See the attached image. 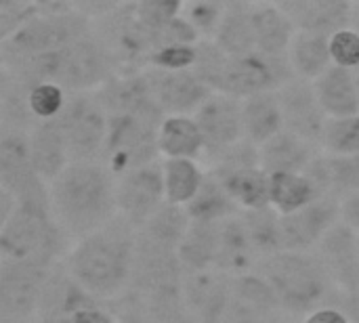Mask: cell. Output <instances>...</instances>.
I'll list each match as a JSON object with an SVG mask.
<instances>
[{
	"label": "cell",
	"instance_id": "obj_37",
	"mask_svg": "<svg viewBox=\"0 0 359 323\" xmlns=\"http://www.w3.org/2000/svg\"><path fill=\"white\" fill-rule=\"evenodd\" d=\"M206 172L194 160H164V185L166 202L175 206H187L204 183Z\"/></svg>",
	"mask_w": 359,
	"mask_h": 323
},
{
	"label": "cell",
	"instance_id": "obj_23",
	"mask_svg": "<svg viewBox=\"0 0 359 323\" xmlns=\"http://www.w3.org/2000/svg\"><path fill=\"white\" fill-rule=\"evenodd\" d=\"M29 151L34 170L46 185L59 179L61 172L72 164L57 120L36 122V126L29 132Z\"/></svg>",
	"mask_w": 359,
	"mask_h": 323
},
{
	"label": "cell",
	"instance_id": "obj_33",
	"mask_svg": "<svg viewBox=\"0 0 359 323\" xmlns=\"http://www.w3.org/2000/svg\"><path fill=\"white\" fill-rule=\"evenodd\" d=\"M219 235H221V223H194L191 221L179 246V259H181L185 273L215 269L217 254H219Z\"/></svg>",
	"mask_w": 359,
	"mask_h": 323
},
{
	"label": "cell",
	"instance_id": "obj_34",
	"mask_svg": "<svg viewBox=\"0 0 359 323\" xmlns=\"http://www.w3.org/2000/svg\"><path fill=\"white\" fill-rule=\"evenodd\" d=\"M288 61L297 78L316 82L334 65L332 55H330V38L297 32L288 48Z\"/></svg>",
	"mask_w": 359,
	"mask_h": 323
},
{
	"label": "cell",
	"instance_id": "obj_6",
	"mask_svg": "<svg viewBox=\"0 0 359 323\" xmlns=\"http://www.w3.org/2000/svg\"><path fill=\"white\" fill-rule=\"evenodd\" d=\"M93 29V21L76 4L65 13H38L17 34L0 42V65L15 67L34 57L59 53Z\"/></svg>",
	"mask_w": 359,
	"mask_h": 323
},
{
	"label": "cell",
	"instance_id": "obj_35",
	"mask_svg": "<svg viewBox=\"0 0 359 323\" xmlns=\"http://www.w3.org/2000/svg\"><path fill=\"white\" fill-rule=\"evenodd\" d=\"M185 210L194 223H223L242 212L233 198L210 172H206L200 191L185 206Z\"/></svg>",
	"mask_w": 359,
	"mask_h": 323
},
{
	"label": "cell",
	"instance_id": "obj_13",
	"mask_svg": "<svg viewBox=\"0 0 359 323\" xmlns=\"http://www.w3.org/2000/svg\"><path fill=\"white\" fill-rule=\"evenodd\" d=\"M204 139V156L215 162L227 149L244 141L242 101L215 92L194 116Z\"/></svg>",
	"mask_w": 359,
	"mask_h": 323
},
{
	"label": "cell",
	"instance_id": "obj_40",
	"mask_svg": "<svg viewBox=\"0 0 359 323\" xmlns=\"http://www.w3.org/2000/svg\"><path fill=\"white\" fill-rule=\"evenodd\" d=\"M229 57L215 44V40H200L198 42V57L191 71L215 92L221 90L225 67Z\"/></svg>",
	"mask_w": 359,
	"mask_h": 323
},
{
	"label": "cell",
	"instance_id": "obj_12",
	"mask_svg": "<svg viewBox=\"0 0 359 323\" xmlns=\"http://www.w3.org/2000/svg\"><path fill=\"white\" fill-rule=\"evenodd\" d=\"M166 204L164 162H151L135 168L116 181L118 217L130 223L137 231Z\"/></svg>",
	"mask_w": 359,
	"mask_h": 323
},
{
	"label": "cell",
	"instance_id": "obj_20",
	"mask_svg": "<svg viewBox=\"0 0 359 323\" xmlns=\"http://www.w3.org/2000/svg\"><path fill=\"white\" fill-rule=\"evenodd\" d=\"M297 32L332 38L337 32L351 27L353 2L345 0H286L278 2Z\"/></svg>",
	"mask_w": 359,
	"mask_h": 323
},
{
	"label": "cell",
	"instance_id": "obj_9",
	"mask_svg": "<svg viewBox=\"0 0 359 323\" xmlns=\"http://www.w3.org/2000/svg\"><path fill=\"white\" fill-rule=\"evenodd\" d=\"M185 269L179 252L137 233L128 292L141 301L183 294Z\"/></svg>",
	"mask_w": 359,
	"mask_h": 323
},
{
	"label": "cell",
	"instance_id": "obj_22",
	"mask_svg": "<svg viewBox=\"0 0 359 323\" xmlns=\"http://www.w3.org/2000/svg\"><path fill=\"white\" fill-rule=\"evenodd\" d=\"M332 193L309 170L269 174V202L280 217L294 214L320 198Z\"/></svg>",
	"mask_w": 359,
	"mask_h": 323
},
{
	"label": "cell",
	"instance_id": "obj_30",
	"mask_svg": "<svg viewBox=\"0 0 359 323\" xmlns=\"http://www.w3.org/2000/svg\"><path fill=\"white\" fill-rule=\"evenodd\" d=\"M244 139L261 147L284 130V116L278 92H263L242 101Z\"/></svg>",
	"mask_w": 359,
	"mask_h": 323
},
{
	"label": "cell",
	"instance_id": "obj_18",
	"mask_svg": "<svg viewBox=\"0 0 359 323\" xmlns=\"http://www.w3.org/2000/svg\"><path fill=\"white\" fill-rule=\"evenodd\" d=\"M233 277L210 269L185 273L183 298L196 323H221L231 303Z\"/></svg>",
	"mask_w": 359,
	"mask_h": 323
},
{
	"label": "cell",
	"instance_id": "obj_43",
	"mask_svg": "<svg viewBox=\"0 0 359 323\" xmlns=\"http://www.w3.org/2000/svg\"><path fill=\"white\" fill-rule=\"evenodd\" d=\"M69 99V92L53 82H44L32 88L29 92V109L36 122L57 120Z\"/></svg>",
	"mask_w": 359,
	"mask_h": 323
},
{
	"label": "cell",
	"instance_id": "obj_17",
	"mask_svg": "<svg viewBox=\"0 0 359 323\" xmlns=\"http://www.w3.org/2000/svg\"><path fill=\"white\" fill-rule=\"evenodd\" d=\"M151 95L164 116H196V111L215 95L191 69H145Z\"/></svg>",
	"mask_w": 359,
	"mask_h": 323
},
{
	"label": "cell",
	"instance_id": "obj_24",
	"mask_svg": "<svg viewBox=\"0 0 359 323\" xmlns=\"http://www.w3.org/2000/svg\"><path fill=\"white\" fill-rule=\"evenodd\" d=\"M261 151V168L267 174L280 172H305L313 160L322 153L320 147L303 141L301 137L282 130L271 141L259 147Z\"/></svg>",
	"mask_w": 359,
	"mask_h": 323
},
{
	"label": "cell",
	"instance_id": "obj_41",
	"mask_svg": "<svg viewBox=\"0 0 359 323\" xmlns=\"http://www.w3.org/2000/svg\"><path fill=\"white\" fill-rule=\"evenodd\" d=\"M137 303L147 323H196L185 305L183 294L158 296V298H147V301L137 298Z\"/></svg>",
	"mask_w": 359,
	"mask_h": 323
},
{
	"label": "cell",
	"instance_id": "obj_29",
	"mask_svg": "<svg viewBox=\"0 0 359 323\" xmlns=\"http://www.w3.org/2000/svg\"><path fill=\"white\" fill-rule=\"evenodd\" d=\"M233 198L240 210H261L271 206L269 202V174L261 168H231L208 170Z\"/></svg>",
	"mask_w": 359,
	"mask_h": 323
},
{
	"label": "cell",
	"instance_id": "obj_8",
	"mask_svg": "<svg viewBox=\"0 0 359 323\" xmlns=\"http://www.w3.org/2000/svg\"><path fill=\"white\" fill-rule=\"evenodd\" d=\"M57 124L72 162L101 160L107 139V111L97 101L95 92L69 95Z\"/></svg>",
	"mask_w": 359,
	"mask_h": 323
},
{
	"label": "cell",
	"instance_id": "obj_31",
	"mask_svg": "<svg viewBox=\"0 0 359 323\" xmlns=\"http://www.w3.org/2000/svg\"><path fill=\"white\" fill-rule=\"evenodd\" d=\"M160 153L166 160H194L204 156V139L194 116H168L158 135Z\"/></svg>",
	"mask_w": 359,
	"mask_h": 323
},
{
	"label": "cell",
	"instance_id": "obj_36",
	"mask_svg": "<svg viewBox=\"0 0 359 323\" xmlns=\"http://www.w3.org/2000/svg\"><path fill=\"white\" fill-rule=\"evenodd\" d=\"M240 217H242V223L246 227V233L250 238V244L259 261L284 252L282 217L271 206L261 208V210H244Z\"/></svg>",
	"mask_w": 359,
	"mask_h": 323
},
{
	"label": "cell",
	"instance_id": "obj_3",
	"mask_svg": "<svg viewBox=\"0 0 359 323\" xmlns=\"http://www.w3.org/2000/svg\"><path fill=\"white\" fill-rule=\"evenodd\" d=\"M13 214L0 225V259L53 269L69 254V238L59 227L44 181L21 193Z\"/></svg>",
	"mask_w": 359,
	"mask_h": 323
},
{
	"label": "cell",
	"instance_id": "obj_2",
	"mask_svg": "<svg viewBox=\"0 0 359 323\" xmlns=\"http://www.w3.org/2000/svg\"><path fill=\"white\" fill-rule=\"evenodd\" d=\"M48 189L53 214L74 244L118 217L116 177L101 162H72Z\"/></svg>",
	"mask_w": 359,
	"mask_h": 323
},
{
	"label": "cell",
	"instance_id": "obj_54",
	"mask_svg": "<svg viewBox=\"0 0 359 323\" xmlns=\"http://www.w3.org/2000/svg\"><path fill=\"white\" fill-rule=\"evenodd\" d=\"M32 323H40V322H36V319H34V322H32Z\"/></svg>",
	"mask_w": 359,
	"mask_h": 323
},
{
	"label": "cell",
	"instance_id": "obj_5",
	"mask_svg": "<svg viewBox=\"0 0 359 323\" xmlns=\"http://www.w3.org/2000/svg\"><path fill=\"white\" fill-rule=\"evenodd\" d=\"M166 120L156 99L149 97L137 105L107 111V139L101 153V164L116 177L158 162V135Z\"/></svg>",
	"mask_w": 359,
	"mask_h": 323
},
{
	"label": "cell",
	"instance_id": "obj_38",
	"mask_svg": "<svg viewBox=\"0 0 359 323\" xmlns=\"http://www.w3.org/2000/svg\"><path fill=\"white\" fill-rule=\"evenodd\" d=\"M191 225V219L185 210V206H175V204H164L145 225L139 229L141 235L147 240L162 244L166 248H172L179 252V246Z\"/></svg>",
	"mask_w": 359,
	"mask_h": 323
},
{
	"label": "cell",
	"instance_id": "obj_16",
	"mask_svg": "<svg viewBox=\"0 0 359 323\" xmlns=\"http://www.w3.org/2000/svg\"><path fill=\"white\" fill-rule=\"evenodd\" d=\"M280 305L271 286L259 275L233 277L231 303L221 323H294Z\"/></svg>",
	"mask_w": 359,
	"mask_h": 323
},
{
	"label": "cell",
	"instance_id": "obj_45",
	"mask_svg": "<svg viewBox=\"0 0 359 323\" xmlns=\"http://www.w3.org/2000/svg\"><path fill=\"white\" fill-rule=\"evenodd\" d=\"M328 160V172H330V185L332 191L341 198L359 191V153L347 158H330Z\"/></svg>",
	"mask_w": 359,
	"mask_h": 323
},
{
	"label": "cell",
	"instance_id": "obj_11",
	"mask_svg": "<svg viewBox=\"0 0 359 323\" xmlns=\"http://www.w3.org/2000/svg\"><path fill=\"white\" fill-rule=\"evenodd\" d=\"M50 269L0 259V323H32Z\"/></svg>",
	"mask_w": 359,
	"mask_h": 323
},
{
	"label": "cell",
	"instance_id": "obj_25",
	"mask_svg": "<svg viewBox=\"0 0 359 323\" xmlns=\"http://www.w3.org/2000/svg\"><path fill=\"white\" fill-rule=\"evenodd\" d=\"M240 214L221 223L219 254H217L215 269L229 277H242V275L255 273L259 265V256L250 244V238L246 233V227Z\"/></svg>",
	"mask_w": 359,
	"mask_h": 323
},
{
	"label": "cell",
	"instance_id": "obj_26",
	"mask_svg": "<svg viewBox=\"0 0 359 323\" xmlns=\"http://www.w3.org/2000/svg\"><path fill=\"white\" fill-rule=\"evenodd\" d=\"M316 95L328 118H351L359 116V92L355 76L351 69L332 65L316 82Z\"/></svg>",
	"mask_w": 359,
	"mask_h": 323
},
{
	"label": "cell",
	"instance_id": "obj_39",
	"mask_svg": "<svg viewBox=\"0 0 359 323\" xmlns=\"http://www.w3.org/2000/svg\"><path fill=\"white\" fill-rule=\"evenodd\" d=\"M322 153L330 158H347L359 153V116L351 118H328Z\"/></svg>",
	"mask_w": 359,
	"mask_h": 323
},
{
	"label": "cell",
	"instance_id": "obj_7",
	"mask_svg": "<svg viewBox=\"0 0 359 323\" xmlns=\"http://www.w3.org/2000/svg\"><path fill=\"white\" fill-rule=\"evenodd\" d=\"M118 76V65L105 42L93 29L57 53L53 84L69 95L97 92L105 82Z\"/></svg>",
	"mask_w": 359,
	"mask_h": 323
},
{
	"label": "cell",
	"instance_id": "obj_48",
	"mask_svg": "<svg viewBox=\"0 0 359 323\" xmlns=\"http://www.w3.org/2000/svg\"><path fill=\"white\" fill-rule=\"evenodd\" d=\"M198 57V44H189V46H168L158 50L151 61L149 67L156 69H168V71H179V69H191Z\"/></svg>",
	"mask_w": 359,
	"mask_h": 323
},
{
	"label": "cell",
	"instance_id": "obj_21",
	"mask_svg": "<svg viewBox=\"0 0 359 323\" xmlns=\"http://www.w3.org/2000/svg\"><path fill=\"white\" fill-rule=\"evenodd\" d=\"M40 181L32 164L29 132L0 130V189L19 198Z\"/></svg>",
	"mask_w": 359,
	"mask_h": 323
},
{
	"label": "cell",
	"instance_id": "obj_14",
	"mask_svg": "<svg viewBox=\"0 0 359 323\" xmlns=\"http://www.w3.org/2000/svg\"><path fill=\"white\" fill-rule=\"evenodd\" d=\"M341 223V195L328 193L307 208L282 217L284 252H313L332 227Z\"/></svg>",
	"mask_w": 359,
	"mask_h": 323
},
{
	"label": "cell",
	"instance_id": "obj_50",
	"mask_svg": "<svg viewBox=\"0 0 359 323\" xmlns=\"http://www.w3.org/2000/svg\"><path fill=\"white\" fill-rule=\"evenodd\" d=\"M341 223L359 233V191L341 198Z\"/></svg>",
	"mask_w": 359,
	"mask_h": 323
},
{
	"label": "cell",
	"instance_id": "obj_32",
	"mask_svg": "<svg viewBox=\"0 0 359 323\" xmlns=\"http://www.w3.org/2000/svg\"><path fill=\"white\" fill-rule=\"evenodd\" d=\"M29 92L32 86L13 71L0 67V130L32 132L36 118L29 109Z\"/></svg>",
	"mask_w": 359,
	"mask_h": 323
},
{
	"label": "cell",
	"instance_id": "obj_52",
	"mask_svg": "<svg viewBox=\"0 0 359 323\" xmlns=\"http://www.w3.org/2000/svg\"><path fill=\"white\" fill-rule=\"evenodd\" d=\"M351 27L359 34V2H353V13H351Z\"/></svg>",
	"mask_w": 359,
	"mask_h": 323
},
{
	"label": "cell",
	"instance_id": "obj_46",
	"mask_svg": "<svg viewBox=\"0 0 359 323\" xmlns=\"http://www.w3.org/2000/svg\"><path fill=\"white\" fill-rule=\"evenodd\" d=\"M38 2L4 0L0 2V42L17 34L34 17H38Z\"/></svg>",
	"mask_w": 359,
	"mask_h": 323
},
{
	"label": "cell",
	"instance_id": "obj_10",
	"mask_svg": "<svg viewBox=\"0 0 359 323\" xmlns=\"http://www.w3.org/2000/svg\"><path fill=\"white\" fill-rule=\"evenodd\" d=\"M292 78L297 76L288 55H265L261 50H252L242 57H229L219 92L244 101L255 95L278 92Z\"/></svg>",
	"mask_w": 359,
	"mask_h": 323
},
{
	"label": "cell",
	"instance_id": "obj_15",
	"mask_svg": "<svg viewBox=\"0 0 359 323\" xmlns=\"http://www.w3.org/2000/svg\"><path fill=\"white\" fill-rule=\"evenodd\" d=\"M278 99L284 116V130L322 149V137L328 124V116L318 101L313 82L292 78L286 86L278 90Z\"/></svg>",
	"mask_w": 359,
	"mask_h": 323
},
{
	"label": "cell",
	"instance_id": "obj_47",
	"mask_svg": "<svg viewBox=\"0 0 359 323\" xmlns=\"http://www.w3.org/2000/svg\"><path fill=\"white\" fill-rule=\"evenodd\" d=\"M332 63L355 71L359 67V34L353 27L341 29L330 38Z\"/></svg>",
	"mask_w": 359,
	"mask_h": 323
},
{
	"label": "cell",
	"instance_id": "obj_19",
	"mask_svg": "<svg viewBox=\"0 0 359 323\" xmlns=\"http://www.w3.org/2000/svg\"><path fill=\"white\" fill-rule=\"evenodd\" d=\"M332 284L345 292H359V233L339 223L313 250Z\"/></svg>",
	"mask_w": 359,
	"mask_h": 323
},
{
	"label": "cell",
	"instance_id": "obj_51",
	"mask_svg": "<svg viewBox=\"0 0 359 323\" xmlns=\"http://www.w3.org/2000/svg\"><path fill=\"white\" fill-rule=\"evenodd\" d=\"M303 323H349V319L332 307H322L313 311L311 315H307Z\"/></svg>",
	"mask_w": 359,
	"mask_h": 323
},
{
	"label": "cell",
	"instance_id": "obj_28",
	"mask_svg": "<svg viewBox=\"0 0 359 323\" xmlns=\"http://www.w3.org/2000/svg\"><path fill=\"white\" fill-rule=\"evenodd\" d=\"M257 50L265 55H288L297 29L278 2H252Z\"/></svg>",
	"mask_w": 359,
	"mask_h": 323
},
{
	"label": "cell",
	"instance_id": "obj_49",
	"mask_svg": "<svg viewBox=\"0 0 359 323\" xmlns=\"http://www.w3.org/2000/svg\"><path fill=\"white\" fill-rule=\"evenodd\" d=\"M326 307L341 311L349 323H359V292H345L337 288Z\"/></svg>",
	"mask_w": 359,
	"mask_h": 323
},
{
	"label": "cell",
	"instance_id": "obj_4",
	"mask_svg": "<svg viewBox=\"0 0 359 323\" xmlns=\"http://www.w3.org/2000/svg\"><path fill=\"white\" fill-rule=\"evenodd\" d=\"M259 273L292 319H305L328 305L337 286L316 252H280L259 261Z\"/></svg>",
	"mask_w": 359,
	"mask_h": 323
},
{
	"label": "cell",
	"instance_id": "obj_27",
	"mask_svg": "<svg viewBox=\"0 0 359 323\" xmlns=\"http://www.w3.org/2000/svg\"><path fill=\"white\" fill-rule=\"evenodd\" d=\"M215 44L227 57H242L257 50V34L252 21V2H225V13L215 36Z\"/></svg>",
	"mask_w": 359,
	"mask_h": 323
},
{
	"label": "cell",
	"instance_id": "obj_53",
	"mask_svg": "<svg viewBox=\"0 0 359 323\" xmlns=\"http://www.w3.org/2000/svg\"><path fill=\"white\" fill-rule=\"evenodd\" d=\"M353 76H355V84H358V92H359V67L353 71Z\"/></svg>",
	"mask_w": 359,
	"mask_h": 323
},
{
	"label": "cell",
	"instance_id": "obj_1",
	"mask_svg": "<svg viewBox=\"0 0 359 323\" xmlns=\"http://www.w3.org/2000/svg\"><path fill=\"white\" fill-rule=\"evenodd\" d=\"M137 229L116 217L99 231L76 242L65 259L72 277L97 301L111 303L128 292Z\"/></svg>",
	"mask_w": 359,
	"mask_h": 323
},
{
	"label": "cell",
	"instance_id": "obj_44",
	"mask_svg": "<svg viewBox=\"0 0 359 323\" xmlns=\"http://www.w3.org/2000/svg\"><path fill=\"white\" fill-rule=\"evenodd\" d=\"M223 13H225V2L194 0V2H185L183 6V17L194 25V29L200 34L202 40H215Z\"/></svg>",
	"mask_w": 359,
	"mask_h": 323
},
{
	"label": "cell",
	"instance_id": "obj_42",
	"mask_svg": "<svg viewBox=\"0 0 359 323\" xmlns=\"http://www.w3.org/2000/svg\"><path fill=\"white\" fill-rule=\"evenodd\" d=\"M183 6L185 2H177V0H141L135 2V15L154 38L170 21L183 15Z\"/></svg>",
	"mask_w": 359,
	"mask_h": 323
}]
</instances>
